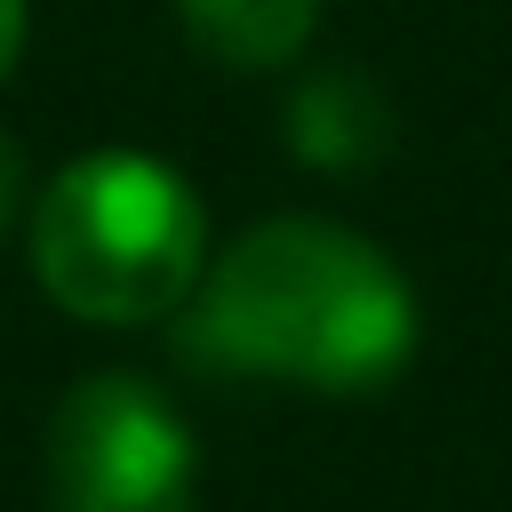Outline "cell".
Listing matches in <instances>:
<instances>
[{
  "instance_id": "6da1fadb",
  "label": "cell",
  "mask_w": 512,
  "mask_h": 512,
  "mask_svg": "<svg viewBox=\"0 0 512 512\" xmlns=\"http://www.w3.org/2000/svg\"><path fill=\"white\" fill-rule=\"evenodd\" d=\"M176 344L208 376L368 392L408 368L416 296L400 264L360 232L320 216H272L200 272Z\"/></svg>"
},
{
  "instance_id": "7a4b0ae2",
  "label": "cell",
  "mask_w": 512,
  "mask_h": 512,
  "mask_svg": "<svg viewBox=\"0 0 512 512\" xmlns=\"http://www.w3.org/2000/svg\"><path fill=\"white\" fill-rule=\"evenodd\" d=\"M208 224L176 168L152 152H80L32 208L40 288L80 320H160L200 288Z\"/></svg>"
},
{
  "instance_id": "3957f363",
  "label": "cell",
  "mask_w": 512,
  "mask_h": 512,
  "mask_svg": "<svg viewBox=\"0 0 512 512\" xmlns=\"http://www.w3.org/2000/svg\"><path fill=\"white\" fill-rule=\"evenodd\" d=\"M192 432L144 376H88L56 400V512H192Z\"/></svg>"
},
{
  "instance_id": "277c9868",
  "label": "cell",
  "mask_w": 512,
  "mask_h": 512,
  "mask_svg": "<svg viewBox=\"0 0 512 512\" xmlns=\"http://www.w3.org/2000/svg\"><path fill=\"white\" fill-rule=\"evenodd\" d=\"M288 144H296V160L336 168V176L384 160V144H392L384 88H368L360 72H312V80L288 96Z\"/></svg>"
},
{
  "instance_id": "5b68a950",
  "label": "cell",
  "mask_w": 512,
  "mask_h": 512,
  "mask_svg": "<svg viewBox=\"0 0 512 512\" xmlns=\"http://www.w3.org/2000/svg\"><path fill=\"white\" fill-rule=\"evenodd\" d=\"M176 16L192 32V48H208L216 64L272 72V64H288L312 40L320 0H176Z\"/></svg>"
},
{
  "instance_id": "8992f818",
  "label": "cell",
  "mask_w": 512,
  "mask_h": 512,
  "mask_svg": "<svg viewBox=\"0 0 512 512\" xmlns=\"http://www.w3.org/2000/svg\"><path fill=\"white\" fill-rule=\"evenodd\" d=\"M16 208H24V160H16V144L0 136V240H8V224H16Z\"/></svg>"
},
{
  "instance_id": "52a82bcc",
  "label": "cell",
  "mask_w": 512,
  "mask_h": 512,
  "mask_svg": "<svg viewBox=\"0 0 512 512\" xmlns=\"http://www.w3.org/2000/svg\"><path fill=\"white\" fill-rule=\"evenodd\" d=\"M16 48H24V0H0V80H8Z\"/></svg>"
}]
</instances>
